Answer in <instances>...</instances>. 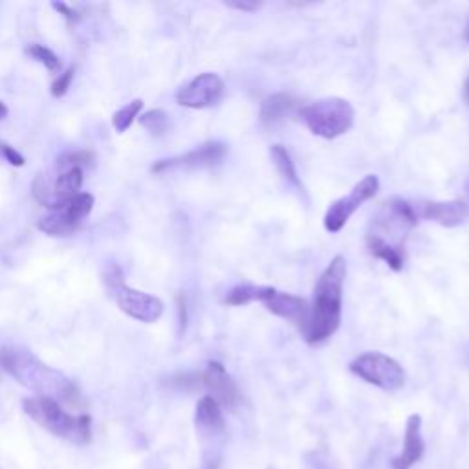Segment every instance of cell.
Returning a JSON list of instances; mask_svg holds the SVG:
<instances>
[{
	"label": "cell",
	"mask_w": 469,
	"mask_h": 469,
	"mask_svg": "<svg viewBox=\"0 0 469 469\" xmlns=\"http://www.w3.org/2000/svg\"><path fill=\"white\" fill-rule=\"evenodd\" d=\"M345 277L347 260L343 255H335L318 279L314 288V301L310 304L306 325L301 330L306 343L319 345L340 328L343 314Z\"/></svg>",
	"instance_id": "cell-1"
},
{
	"label": "cell",
	"mask_w": 469,
	"mask_h": 469,
	"mask_svg": "<svg viewBox=\"0 0 469 469\" xmlns=\"http://www.w3.org/2000/svg\"><path fill=\"white\" fill-rule=\"evenodd\" d=\"M0 367L39 396L54 398L70 405H80L81 402V395L75 383L63 373L48 367L30 350L20 347L3 349L0 350Z\"/></svg>",
	"instance_id": "cell-2"
},
{
	"label": "cell",
	"mask_w": 469,
	"mask_h": 469,
	"mask_svg": "<svg viewBox=\"0 0 469 469\" xmlns=\"http://www.w3.org/2000/svg\"><path fill=\"white\" fill-rule=\"evenodd\" d=\"M24 412L30 419L51 433L54 436H59L63 440L72 442V444H90L92 440V419L88 414H70L63 409V405L46 396H34L24 400Z\"/></svg>",
	"instance_id": "cell-3"
},
{
	"label": "cell",
	"mask_w": 469,
	"mask_h": 469,
	"mask_svg": "<svg viewBox=\"0 0 469 469\" xmlns=\"http://www.w3.org/2000/svg\"><path fill=\"white\" fill-rule=\"evenodd\" d=\"M299 116L311 135L334 140L349 133L354 125L356 112L347 99L325 97L303 107Z\"/></svg>",
	"instance_id": "cell-4"
},
{
	"label": "cell",
	"mask_w": 469,
	"mask_h": 469,
	"mask_svg": "<svg viewBox=\"0 0 469 469\" xmlns=\"http://www.w3.org/2000/svg\"><path fill=\"white\" fill-rule=\"evenodd\" d=\"M107 290L116 299L118 306L125 311L128 318L142 323H156L164 314V303L156 296L130 288L125 284L121 270L118 266H111L105 272Z\"/></svg>",
	"instance_id": "cell-5"
},
{
	"label": "cell",
	"mask_w": 469,
	"mask_h": 469,
	"mask_svg": "<svg viewBox=\"0 0 469 469\" xmlns=\"http://www.w3.org/2000/svg\"><path fill=\"white\" fill-rule=\"evenodd\" d=\"M83 188V169L73 167L59 174H37L34 180V196L51 211H61Z\"/></svg>",
	"instance_id": "cell-6"
},
{
	"label": "cell",
	"mask_w": 469,
	"mask_h": 469,
	"mask_svg": "<svg viewBox=\"0 0 469 469\" xmlns=\"http://www.w3.org/2000/svg\"><path fill=\"white\" fill-rule=\"evenodd\" d=\"M350 371L367 383L381 390H398L405 383L402 365L381 352H365L350 363Z\"/></svg>",
	"instance_id": "cell-7"
},
{
	"label": "cell",
	"mask_w": 469,
	"mask_h": 469,
	"mask_svg": "<svg viewBox=\"0 0 469 469\" xmlns=\"http://www.w3.org/2000/svg\"><path fill=\"white\" fill-rule=\"evenodd\" d=\"M378 189H380V180L376 174H367L363 180H359L347 196L335 200L328 207V211L325 215V229L330 233H340L359 207L376 196Z\"/></svg>",
	"instance_id": "cell-8"
},
{
	"label": "cell",
	"mask_w": 469,
	"mask_h": 469,
	"mask_svg": "<svg viewBox=\"0 0 469 469\" xmlns=\"http://www.w3.org/2000/svg\"><path fill=\"white\" fill-rule=\"evenodd\" d=\"M94 196L80 193L61 211H51L37 222V227L50 237H68L92 213Z\"/></svg>",
	"instance_id": "cell-9"
},
{
	"label": "cell",
	"mask_w": 469,
	"mask_h": 469,
	"mask_svg": "<svg viewBox=\"0 0 469 469\" xmlns=\"http://www.w3.org/2000/svg\"><path fill=\"white\" fill-rule=\"evenodd\" d=\"M224 96V81L217 73L205 72L196 75L188 85L181 87L176 94L178 105L188 109H207L213 107Z\"/></svg>",
	"instance_id": "cell-10"
},
{
	"label": "cell",
	"mask_w": 469,
	"mask_h": 469,
	"mask_svg": "<svg viewBox=\"0 0 469 469\" xmlns=\"http://www.w3.org/2000/svg\"><path fill=\"white\" fill-rule=\"evenodd\" d=\"M226 156V145L219 142H210L191 152H186L176 158L160 160L152 165V173H169V171H180V169H204V167H213L219 162L224 160Z\"/></svg>",
	"instance_id": "cell-11"
},
{
	"label": "cell",
	"mask_w": 469,
	"mask_h": 469,
	"mask_svg": "<svg viewBox=\"0 0 469 469\" xmlns=\"http://www.w3.org/2000/svg\"><path fill=\"white\" fill-rule=\"evenodd\" d=\"M200 385L210 390L207 396H211L220 407L233 411L241 404V390L237 383L219 361L207 363L205 371L200 374Z\"/></svg>",
	"instance_id": "cell-12"
},
{
	"label": "cell",
	"mask_w": 469,
	"mask_h": 469,
	"mask_svg": "<svg viewBox=\"0 0 469 469\" xmlns=\"http://www.w3.org/2000/svg\"><path fill=\"white\" fill-rule=\"evenodd\" d=\"M414 211L419 219H426L436 222L444 227H457L465 222L467 219V207L460 200L450 202H420L412 204Z\"/></svg>",
	"instance_id": "cell-13"
},
{
	"label": "cell",
	"mask_w": 469,
	"mask_h": 469,
	"mask_svg": "<svg viewBox=\"0 0 469 469\" xmlns=\"http://www.w3.org/2000/svg\"><path fill=\"white\" fill-rule=\"evenodd\" d=\"M426 444L422 438V416L411 414L405 426V440L404 451L393 458V469H411L414 464H419L424 457Z\"/></svg>",
	"instance_id": "cell-14"
},
{
	"label": "cell",
	"mask_w": 469,
	"mask_h": 469,
	"mask_svg": "<svg viewBox=\"0 0 469 469\" xmlns=\"http://www.w3.org/2000/svg\"><path fill=\"white\" fill-rule=\"evenodd\" d=\"M263 304L272 311V314L297 325L299 330H303V327L306 325V319L310 314V306L304 299H301L297 296L273 290V294Z\"/></svg>",
	"instance_id": "cell-15"
},
{
	"label": "cell",
	"mask_w": 469,
	"mask_h": 469,
	"mask_svg": "<svg viewBox=\"0 0 469 469\" xmlns=\"http://www.w3.org/2000/svg\"><path fill=\"white\" fill-rule=\"evenodd\" d=\"M296 107L297 99L294 96L286 92L272 94L263 101V105H260V123H263L265 128L273 130L292 116Z\"/></svg>",
	"instance_id": "cell-16"
},
{
	"label": "cell",
	"mask_w": 469,
	"mask_h": 469,
	"mask_svg": "<svg viewBox=\"0 0 469 469\" xmlns=\"http://www.w3.org/2000/svg\"><path fill=\"white\" fill-rule=\"evenodd\" d=\"M195 424L202 436H207V438L222 436L226 431L222 407L211 396L200 398L196 405V412H195Z\"/></svg>",
	"instance_id": "cell-17"
},
{
	"label": "cell",
	"mask_w": 469,
	"mask_h": 469,
	"mask_svg": "<svg viewBox=\"0 0 469 469\" xmlns=\"http://www.w3.org/2000/svg\"><path fill=\"white\" fill-rule=\"evenodd\" d=\"M275 288L272 286H255V284H239L231 288L226 296H224V304L227 306H244L250 304L253 301L258 303H265Z\"/></svg>",
	"instance_id": "cell-18"
},
{
	"label": "cell",
	"mask_w": 469,
	"mask_h": 469,
	"mask_svg": "<svg viewBox=\"0 0 469 469\" xmlns=\"http://www.w3.org/2000/svg\"><path fill=\"white\" fill-rule=\"evenodd\" d=\"M270 156H272V160H273V165L277 169V173L282 176V180L286 181V184H290L297 189L303 191V186H301V180L297 176V169H296V164L292 160V156L290 152L286 150V147L282 145H273L270 149Z\"/></svg>",
	"instance_id": "cell-19"
},
{
	"label": "cell",
	"mask_w": 469,
	"mask_h": 469,
	"mask_svg": "<svg viewBox=\"0 0 469 469\" xmlns=\"http://www.w3.org/2000/svg\"><path fill=\"white\" fill-rule=\"evenodd\" d=\"M367 246H369V251L383 260V263L395 272H400L404 268V263H405V255H404V250L400 248H395V246H388L387 242L373 237V234H369L367 237Z\"/></svg>",
	"instance_id": "cell-20"
},
{
	"label": "cell",
	"mask_w": 469,
	"mask_h": 469,
	"mask_svg": "<svg viewBox=\"0 0 469 469\" xmlns=\"http://www.w3.org/2000/svg\"><path fill=\"white\" fill-rule=\"evenodd\" d=\"M26 54H28L34 61L41 63L46 70L54 72V73L61 72V68H63V63H61L59 56L54 54V51H51L46 46H42V44H30L28 48H26Z\"/></svg>",
	"instance_id": "cell-21"
},
{
	"label": "cell",
	"mask_w": 469,
	"mask_h": 469,
	"mask_svg": "<svg viewBox=\"0 0 469 469\" xmlns=\"http://www.w3.org/2000/svg\"><path fill=\"white\" fill-rule=\"evenodd\" d=\"M143 109V101L142 99H135L130 101L128 105H125L123 109H119L114 118H112V125L114 128L118 130V133H125V130H128V127L135 123V119L138 118V114L142 112Z\"/></svg>",
	"instance_id": "cell-22"
},
{
	"label": "cell",
	"mask_w": 469,
	"mask_h": 469,
	"mask_svg": "<svg viewBox=\"0 0 469 469\" xmlns=\"http://www.w3.org/2000/svg\"><path fill=\"white\" fill-rule=\"evenodd\" d=\"M140 123L143 128L149 130L150 135L162 136L164 133H167V128H169V116L165 111L154 109V111H149L147 114H143L140 118Z\"/></svg>",
	"instance_id": "cell-23"
},
{
	"label": "cell",
	"mask_w": 469,
	"mask_h": 469,
	"mask_svg": "<svg viewBox=\"0 0 469 469\" xmlns=\"http://www.w3.org/2000/svg\"><path fill=\"white\" fill-rule=\"evenodd\" d=\"M92 162V154L90 152H68L63 154L61 158L58 160V169L59 171H66V169H73V167H80L83 169L85 165H88Z\"/></svg>",
	"instance_id": "cell-24"
},
{
	"label": "cell",
	"mask_w": 469,
	"mask_h": 469,
	"mask_svg": "<svg viewBox=\"0 0 469 469\" xmlns=\"http://www.w3.org/2000/svg\"><path fill=\"white\" fill-rule=\"evenodd\" d=\"M73 73H75L73 66H70L68 70H65L63 73H59L58 80L54 83H51V96H54V97H63L70 90V87H72Z\"/></svg>",
	"instance_id": "cell-25"
},
{
	"label": "cell",
	"mask_w": 469,
	"mask_h": 469,
	"mask_svg": "<svg viewBox=\"0 0 469 469\" xmlns=\"http://www.w3.org/2000/svg\"><path fill=\"white\" fill-rule=\"evenodd\" d=\"M227 6L239 12H257L263 6V3H255V0H234V3H227Z\"/></svg>",
	"instance_id": "cell-26"
},
{
	"label": "cell",
	"mask_w": 469,
	"mask_h": 469,
	"mask_svg": "<svg viewBox=\"0 0 469 469\" xmlns=\"http://www.w3.org/2000/svg\"><path fill=\"white\" fill-rule=\"evenodd\" d=\"M51 6H54L58 12H61L68 20H80V15H77V12L72 6L65 4V3H54Z\"/></svg>",
	"instance_id": "cell-27"
},
{
	"label": "cell",
	"mask_w": 469,
	"mask_h": 469,
	"mask_svg": "<svg viewBox=\"0 0 469 469\" xmlns=\"http://www.w3.org/2000/svg\"><path fill=\"white\" fill-rule=\"evenodd\" d=\"M178 311H180V332L186 330V323H188V306H186V299L180 297L178 301Z\"/></svg>",
	"instance_id": "cell-28"
},
{
	"label": "cell",
	"mask_w": 469,
	"mask_h": 469,
	"mask_svg": "<svg viewBox=\"0 0 469 469\" xmlns=\"http://www.w3.org/2000/svg\"><path fill=\"white\" fill-rule=\"evenodd\" d=\"M202 469H219V457H213L210 460H205Z\"/></svg>",
	"instance_id": "cell-29"
},
{
	"label": "cell",
	"mask_w": 469,
	"mask_h": 469,
	"mask_svg": "<svg viewBox=\"0 0 469 469\" xmlns=\"http://www.w3.org/2000/svg\"><path fill=\"white\" fill-rule=\"evenodd\" d=\"M8 116V107L4 105L3 101H0V119H4Z\"/></svg>",
	"instance_id": "cell-30"
},
{
	"label": "cell",
	"mask_w": 469,
	"mask_h": 469,
	"mask_svg": "<svg viewBox=\"0 0 469 469\" xmlns=\"http://www.w3.org/2000/svg\"><path fill=\"white\" fill-rule=\"evenodd\" d=\"M464 94H465V99H467V103H469V77H467L465 87H464Z\"/></svg>",
	"instance_id": "cell-31"
},
{
	"label": "cell",
	"mask_w": 469,
	"mask_h": 469,
	"mask_svg": "<svg viewBox=\"0 0 469 469\" xmlns=\"http://www.w3.org/2000/svg\"><path fill=\"white\" fill-rule=\"evenodd\" d=\"M464 39L467 41V44H469V20H467V24H465V30H464Z\"/></svg>",
	"instance_id": "cell-32"
},
{
	"label": "cell",
	"mask_w": 469,
	"mask_h": 469,
	"mask_svg": "<svg viewBox=\"0 0 469 469\" xmlns=\"http://www.w3.org/2000/svg\"><path fill=\"white\" fill-rule=\"evenodd\" d=\"M268 469H275V467H268Z\"/></svg>",
	"instance_id": "cell-33"
},
{
	"label": "cell",
	"mask_w": 469,
	"mask_h": 469,
	"mask_svg": "<svg viewBox=\"0 0 469 469\" xmlns=\"http://www.w3.org/2000/svg\"><path fill=\"white\" fill-rule=\"evenodd\" d=\"M467 191H469V186H467Z\"/></svg>",
	"instance_id": "cell-34"
}]
</instances>
